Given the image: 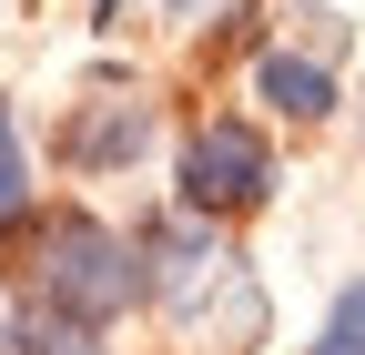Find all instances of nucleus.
I'll list each match as a JSON object with an SVG mask.
<instances>
[{"instance_id":"f257e3e1","label":"nucleus","mask_w":365,"mask_h":355,"mask_svg":"<svg viewBox=\"0 0 365 355\" xmlns=\"http://www.w3.org/2000/svg\"><path fill=\"white\" fill-rule=\"evenodd\" d=\"M41 294H51V315L71 325H112L132 294H143V254L122 234H102L91 213H61L51 244H41Z\"/></svg>"},{"instance_id":"f03ea898","label":"nucleus","mask_w":365,"mask_h":355,"mask_svg":"<svg viewBox=\"0 0 365 355\" xmlns=\"http://www.w3.org/2000/svg\"><path fill=\"white\" fill-rule=\"evenodd\" d=\"M264 193H274V153L254 122H203L182 143V203L193 213H254Z\"/></svg>"},{"instance_id":"7ed1b4c3","label":"nucleus","mask_w":365,"mask_h":355,"mask_svg":"<svg viewBox=\"0 0 365 355\" xmlns=\"http://www.w3.org/2000/svg\"><path fill=\"white\" fill-rule=\"evenodd\" d=\"M143 132H153V112H143V102H91V112L71 122V143H61V153H71L81 173H112V163L143 153Z\"/></svg>"},{"instance_id":"20e7f679","label":"nucleus","mask_w":365,"mask_h":355,"mask_svg":"<svg viewBox=\"0 0 365 355\" xmlns=\"http://www.w3.org/2000/svg\"><path fill=\"white\" fill-rule=\"evenodd\" d=\"M254 81H264V102H274V112H294V122H325V112H335V71H325V61H304V51H264Z\"/></svg>"},{"instance_id":"39448f33","label":"nucleus","mask_w":365,"mask_h":355,"mask_svg":"<svg viewBox=\"0 0 365 355\" xmlns=\"http://www.w3.org/2000/svg\"><path fill=\"white\" fill-rule=\"evenodd\" d=\"M314 355H365V284L335 294V315H325V335H314Z\"/></svg>"},{"instance_id":"423d86ee","label":"nucleus","mask_w":365,"mask_h":355,"mask_svg":"<svg viewBox=\"0 0 365 355\" xmlns=\"http://www.w3.org/2000/svg\"><path fill=\"white\" fill-rule=\"evenodd\" d=\"M21 213H31V173L11 153V112H0V224H21Z\"/></svg>"},{"instance_id":"0eeeda50","label":"nucleus","mask_w":365,"mask_h":355,"mask_svg":"<svg viewBox=\"0 0 365 355\" xmlns=\"http://www.w3.org/2000/svg\"><path fill=\"white\" fill-rule=\"evenodd\" d=\"M21 355H102V345H91V325H41V335H21Z\"/></svg>"},{"instance_id":"6e6552de","label":"nucleus","mask_w":365,"mask_h":355,"mask_svg":"<svg viewBox=\"0 0 365 355\" xmlns=\"http://www.w3.org/2000/svg\"><path fill=\"white\" fill-rule=\"evenodd\" d=\"M173 11H203V0H173Z\"/></svg>"}]
</instances>
